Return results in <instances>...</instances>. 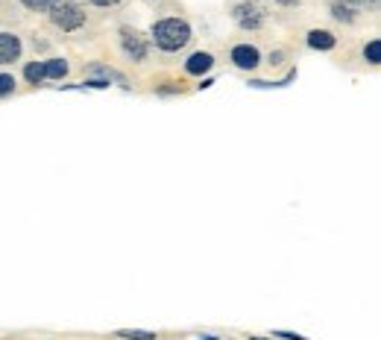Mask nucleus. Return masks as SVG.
Returning <instances> with one entry per match:
<instances>
[{"label":"nucleus","instance_id":"5","mask_svg":"<svg viewBox=\"0 0 381 340\" xmlns=\"http://www.w3.org/2000/svg\"><path fill=\"white\" fill-rule=\"evenodd\" d=\"M229 62L232 68L252 74V70L261 68V50L256 45H249V41H238V45L229 47Z\"/></svg>","mask_w":381,"mask_h":340},{"label":"nucleus","instance_id":"8","mask_svg":"<svg viewBox=\"0 0 381 340\" xmlns=\"http://www.w3.org/2000/svg\"><path fill=\"white\" fill-rule=\"evenodd\" d=\"M305 45L311 50L329 53L337 47V36H334V30H329V26H311V30L305 33Z\"/></svg>","mask_w":381,"mask_h":340},{"label":"nucleus","instance_id":"12","mask_svg":"<svg viewBox=\"0 0 381 340\" xmlns=\"http://www.w3.org/2000/svg\"><path fill=\"white\" fill-rule=\"evenodd\" d=\"M364 62L373 65V68L381 62V38H370V41L364 45Z\"/></svg>","mask_w":381,"mask_h":340},{"label":"nucleus","instance_id":"11","mask_svg":"<svg viewBox=\"0 0 381 340\" xmlns=\"http://www.w3.org/2000/svg\"><path fill=\"white\" fill-rule=\"evenodd\" d=\"M24 79L30 85H41L47 77H45V62H26L24 65Z\"/></svg>","mask_w":381,"mask_h":340},{"label":"nucleus","instance_id":"3","mask_svg":"<svg viewBox=\"0 0 381 340\" xmlns=\"http://www.w3.org/2000/svg\"><path fill=\"white\" fill-rule=\"evenodd\" d=\"M86 21H88V12L82 3H77V0H59V3L50 9V24L62 33H74L79 26H86Z\"/></svg>","mask_w":381,"mask_h":340},{"label":"nucleus","instance_id":"9","mask_svg":"<svg viewBox=\"0 0 381 340\" xmlns=\"http://www.w3.org/2000/svg\"><path fill=\"white\" fill-rule=\"evenodd\" d=\"M211 68H215V56H211L208 50H194L185 59V74L188 77H203Z\"/></svg>","mask_w":381,"mask_h":340},{"label":"nucleus","instance_id":"4","mask_svg":"<svg viewBox=\"0 0 381 340\" xmlns=\"http://www.w3.org/2000/svg\"><path fill=\"white\" fill-rule=\"evenodd\" d=\"M118 45H120V53H123L130 62H135V65L147 62V56H150V41L141 36L138 30H132V26H120Z\"/></svg>","mask_w":381,"mask_h":340},{"label":"nucleus","instance_id":"14","mask_svg":"<svg viewBox=\"0 0 381 340\" xmlns=\"http://www.w3.org/2000/svg\"><path fill=\"white\" fill-rule=\"evenodd\" d=\"M88 74H97L94 79H106V82H109V79H118V82H123V77L118 74V70H111V68H106V65H91Z\"/></svg>","mask_w":381,"mask_h":340},{"label":"nucleus","instance_id":"10","mask_svg":"<svg viewBox=\"0 0 381 340\" xmlns=\"http://www.w3.org/2000/svg\"><path fill=\"white\" fill-rule=\"evenodd\" d=\"M70 74V62L68 59H62V56H53V59H47L45 62V77L47 79H65Z\"/></svg>","mask_w":381,"mask_h":340},{"label":"nucleus","instance_id":"6","mask_svg":"<svg viewBox=\"0 0 381 340\" xmlns=\"http://www.w3.org/2000/svg\"><path fill=\"white\" fill-rule=\"evenodd\" d=\"M329 12H332V18H334L337 24L352 26V24L364 21V15H366V0H332Z\"/></svg>","mask_w":381,"mask_h":340},{"label":"nucleus","instance_id":"19","mask_svg":"<svg viewBox=\"0 0 381 340\" xmlns=\"http://www.w3.org/2000/svg\"><path fill=\"white\" fill-rule=\"evenodd\" d=\"M273 3H276V6H281V9H296V6L302 3V0H273Z\"/></svg>","mask_w":381,"mask_h":340},{"label":"nucleus","instance_id":"21","mask_svg":"<svg viewBox=\"0 0 381 340\" xmlns=\"http://www.w3.org/2000/svg\"><path fill=\"white\" fill-rule=\"evenodd\" d=\"M200 340H220V337H215V334H203Z\"/></svg>","mask_w":381,"mask_h":340},{"label":"nucleus","instance_id":"16","mask_svg":"<svg viewBox=\"0 0 381 340\" xmlns=\"http://www.w3.org/2000/svg\"><path fill=\"white\" fill-rule=\"evenodd\" d=\"M56 3H59V0H21V6L30 12H50Z\"/></svg>","mask_w":381,"mask_h":340},{"label":"nucleus","instance_id":"1","mask_svg":"<svg viewBox=\"0 0 381 340\" xmlns=\"http://www.w3.org/2000/svg\"><path fill=\"white\" fill-rule=\"evenodd\" d=\"M150 38L162 53H179L191 45L194 38V30L185 18H176V15H167V18H159L153 21L150 26Z\"/></svg>","mask_w":381,"mask_h":340},{"label":"nucleus","instance_id":"23","mask_svg":"<svg viewBox=\"0 0 381 340\" xmlns=\"http://www.w3.org/2000/svg\"><path fill=\"white\" fill-rule=\"evenodd\" d=\"M147 3H156V0H147Z\"/></svg>","mask_w":381,"mask_h":340},{"label":"nucleus","instance_id":"2","mask_svg":"<svg viewBox=\"0 0 381 340\" xmlns=\"http://www.w3.org/2000/svg\"><path fill=\"white\" fill-rule=\"evenodd\" d=\"M229 18L235 21L238 30L244 33H258L267 26V18H270V12L261 0H232L229 6Z\"/></svg>","mask_w":381,"mask_h":340},{"label":"nucleus","instance_id":"13","mask_svg":"<svg viewBox=\"0 0 381 340\" xmlns=\"http://www.w3.org/2000/svg\"><path fill=\"white\" fill-rule=\"evenodd\" d=\"M18 91V82L12 74H0V100H6V97H12Z\"/></svg>","mask_w":381,"mask_h":340},{"label":"nucleus","instance_id":"22","mask_svg":"<svg viewBox=\"0 0 381 340\" xmlns=\"http://www.w3.org/2000/svg\"><path fill=\"white\" fill-rule=\"evenodd\" d=\"M252 340H264V337H252Z\"/></svg>","mask_w":381,"mask_h":340},{"label":"nucleus","instance_id":"7","mask_svg":"<svg viewBox=\"0 0 381 340\" xmlns=\"http://www.w3.org/2000/svg\"><path fill=\"white\" fill-rule=\"evenodd\" d=\"M24 56V41L21 36L0 30V65H15Z\"/></svg>","mask_w":381,"mask_h":340},{"label":"nucleus","instance_id":"18","mask_svg":"<svg viewBox=\"0 0 381 340\" xmlns=\"http://www.w3.org/2000/svg\"><path fill=\"white\" fill-rule=\"evenodd\" d=\"M91 6H103V9H111V6H120L123 0H88Z\"/></svg>","mask_w":381,"mask_h":340},{"label":"nucleus","instance_id":"20","mask_svg":"<svg viewBox=\"0 0 381 340\" xmlns=\"http://www.w3.org/2000/svg\"><path fill=\"white\" fill-rule=\"evenodd\" d=\"M276 337H288V340H305V337H300V334H288V332H276Z\"/></svg>","mask_w":381,"mask_h":340},{"label":"nucleus","instance_id":"17","mask_svg":"<svg viewBox=\"0 0 381 340\" xmlns=\"http://www.w3.org/2000/svg\"><path fill=\"white\" fill-rule=\"evenodd\" d=\"M285 59H288V50H273L267 62H270V68H281V65H285Z\"/></svg>","mask_w":381,"mask_h":340},{"label":"nucleus","instance_id":"15","mask_svg":"<svg viewBox=\"0 0 381 340\" xmlns=\"http://www.w3.org/2000/svg\"><path fill=\"white\" fill-rule=\"evenodd\" d=\"M120 340H159L153 332H141V329H120V332H115Z\"/></svg>","mask_w":381,"mask_h":340}]
</instances>
